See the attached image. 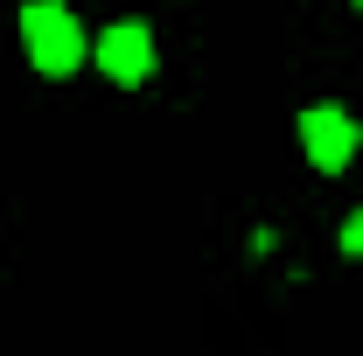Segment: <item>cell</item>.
I'll return each instance as SVG.
<instances>
[{
	"label": "cell",
	"mask_w": 363,
	"mask_h": 356,
	"mask_svg": "<svg viewBox=\"0 0 363 356\" xmlns=\"http://www.w3.org/2000/svg\"><path fill=\"white\" fill-rule=\"evenodd\" d=\"M357 119L342 112V105H308L301 112V147H308V161H315L321 175H335V168H350V154H357Z\"/></svg>",
	"instance_id": "3"
},
{
	"label": "cell",
	"mask_w": 363,
	"mask_h": 356,
	"mask_svg": "<svg viewBox=\"0 0 363 356\" xmlns=\"http://www.w3.org/2000/svg\"><path fill=\"white\" fill-rule=\"evenodd\" d=\"M91 56H98V70H105L112 84H126V91L154 77V35H147V21H112Z\"/></svg>",
	"instance_id": "2"
},
{
	"label": "cell",
	"mask_w": 363,
	"mask_h": 356,
	"mask_svg": "<svg viewBox=\"0 0 363 356\" xmlns=\"http://www.w3.org/2000/svg\"><path fill=\"white\" fill-rule=\"evenodd\" d=\"M21 43H28V63L43 77H70L84 63V28L63 0H28L21 7Z\"/></svg>",
	"instance_id": "1"
},
{
	"label": "cell",
	"mask_w": 363,
	"mask_h": 356,
	"mask_svg": "<svg viewBox=\"0 0 363 356\" xmlns=\"http://www.w3.org/2000/svg\"><path fill=\"white\" fill-rule=\"evenodd\" d=\"M342 252H357V259H363V210L342 223Z\"/></svg>",
	"instance_id": "4"
}]
</instances>
